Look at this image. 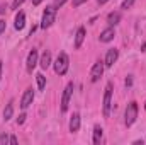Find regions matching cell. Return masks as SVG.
Listing matches in <instances>:
<instances>
[{"mask_svg":"<svg viewBox=\"0 0 146 145\" xmlns=\"http://www.w3.org/2000/svg\"><path fill=\"white\" fill-rule=\"evenodd\" d=\"M145 109H146V104H145Z\"/></svg>","mask_w":146,"mask_h":145,"instance_id":"1f68e13d","label":"cell"},{"mask_svg":"<svg viewBox=\"0 0 146 145\" xmlns=\"http://www.w3.org/2000/svg\"><path fill=\"white\" fill-rule=\"evenodd\" d=\"M37 60H39L37 50H33V51L27 55V62H26V68H27V72H29V73H33V70L36 68V65L39 63Z\"/></svg>","mask_w":146,"mask_h":145,"instance_id":"52a82bcc","label":"cell"},{"mask_svg":"<svg viewBox=\"0 0 146 145\" xmlns=\"http://www.w3.org/2000/svg\"><path fill=\"white\" fill-rule=\"evenodd\" d=\"M53 65H54V72L58 73V75H65V73L68 72V68H70V58H68V55L66 53H60Z\"/></svg>","mask_w":146,"mask_h":145,"instance_id":"6da1fadb","label":"cell"},{"mask_svg":"<svg viewBox=\"0 0 146 145\" xmlns=\"http://www.w3.org/2000/svg\"><path fill=\"white\" fill-rule=\"evenodd\" d=\"M12 114H14V104H12V103H9V104H7V108H5V111H3V119H5V121H9V119L12 118Z\"/></svg>","mask_w":146,"mask_h":145,"instance_id":"ac0fdd59","label":"cell"},{"mask_svg":"<svg viewBox=\"0 0 146 145\" xmlns=\"http://www.w3.org/2000/svg\"><path fill=\"white\" fill-rule=\"evenodd\" d=\"M36 80H37V89L44 91V87H46V77L42 73H36Z\"/></svg>","mask_w":146,"mask_h":145,"instance_id":"e0dca14e","label":"cell"},{"mask_svg":"<svg viewBox=\"0 0 146 145\" xmlns=\"http://www.w3.org/2000/svg\"><path fill=\"white\" fill-rule=\"evenodd\" d=\"M0 79H2V62H0Z\"/></svg>","mask_w":146,"mask_h":145,"instance_id":"4dcf8cb0","label":"cell"},{"mask_svg":"<svg viewBox=\"0 0 146 145\" xmlns=\"http://www.w3.org/2000/svg\"><path fill=\"white\" fill-rule=\"evenodd\" d=\"M97 2H99V3H100V5H104V3H107V2H109V0H97Z\"/></svg>","mask_w":146,"mask_h":145,"instance_id":"f1b7e54d","label":"cell"},{"mask_svg":"<svg viewBox=\"0 0 146 145\" xmlns=\"http://www.w3.org/2000/svg\"><path fill=\"white\" fill-rule=\"evenodd\" d=\"M24 119H26V114L22 113V114H21V116L17 118V123H19V125H22V123H24Z\"/></svg>","mask_w":146,"mask_h":145,"instance_id":"7402d4cb","label":"cell"},{"mask_svg":"<svg viewBox=\"0 0 146 145\" xmlns=\"http://www.w3.org/2000/svg\"><path fill=\"white\" fill-rule=\"evenodd\" d=\"M134 2H136V0H122V3H121V9L127 10V9H131V7L134 5Z\"/></svg>","mask_w":146,"mask_h":145,"instance_id":"d6986e66","label":"cell"},{"mask_svg":"<svg viewBox=\"0 0 146 145\" xmlns=\"http://www.w3.org/2000/svg\"><path fill=\"white\" fill-rule=\"evenodd\" d=\"M41 2H42V0H33V3H34V5H39Z\"/></svg>","mask_w":146,"mask_h":145,"instance_id":"f546056e","label":"cell"},{"mask_svg":"<svg viewBox=\"0 0 146 145\" xmlns=\"http://www.w3.org/2000/svg\"><path fill=\"white\" fill-rule=\"evenodd\" d=\"M115 36V31H114V28H107V29H104L102 33H100V41L102 43H109L112 41Z\"/></svg>","mask_w":146,"mask_h":145,"instance_id":"30bf717a","label":"cell"},{"mask_svg":"<svg viewBox=\"0 0 146 145\" xmlns=\"http://www.w3.org/2000/svg\"><path fill=\"white\" fill-rule=\"evenodd\" d=\"M54 19H56V7H53V5L46 7V10L42 12L41 28H42V29H48V28H51V26H53V22H54Z\"/></svg>","mask_w":146,"mask_h":145,"instance_id":"7a4b0ae2","label":"cell"},{"mask_svg":"<svg viewBox=\"0 0 146 145\" xmlns=\"http://www.w3.org/2000/svg\"><path fill=\"white\" fill-rule=\"evenodd\" d=\"M15 29L17 31H21V29H24V26H26V14L24 12H19L17 15H15Z\"/></svg>","mask_w":146,"mask_h":145,"instance_id":"4fadbf2b","label":"cell"},{"mask_svg":"<svg viewBox=\"0 0 146 145\" xmlns=\"http://www.w3.org/2000/svg\"><path fill=\"white\" fill-rule=\"evenodd\" d=\"M39 65H41V68H44V70H46V68L51 65V53H49V51H44V53L41 55Z\"/></svg>","mask_w":146,"mask_h":145,"instance_id":"5bb4252c","label":"cell"},{"mask_svg":"<svg viewBox=\"0 0 146 145\" xmlns=\"http://www.w3.org/2000/svg\"><path fill=\"white\" fill-rule=\"evenodd\" d=\"M119 21H121V14L119 12H110L109 15H107V22H109L110 26L119 24Z\"/></svg>","mask_w":146,"mask_h":145,"instance_id":"2e32d148","label":"cell"},{"mask_svg":"<svg viewBox=\"0 0 146 145\" xmlns=\"http://www.w3.org/2000/svg\"><path fill=\"white\" fill-rule=\"evenodd\" d=\"M83 39H85V28H78L76 29V34H75V48L76 50H80Z\"/></svg>","mask_w":146,"mask_h":145,"instance_id":"7c38bea8","label":"cell"},{"mask_svg":"<svg viewBox=\"0 0 146 145\" xmlns=\"http://www.w3.org/2000/svg\"><path fill=\"white\" fill-rule=\"evenodd\" d=\"M22 3H24V0H14V2H12V9H14V10H17Z\"/></svg>","mask_w":146,"mask_h":145,"instance_id":"ffe728a7","label":"cell"},{"mask_svg":"<svg viewBox=\"0 0 146 145\" xmlns=\"http://www.w3.org/2000/svg\"><path fill=\"white\" fill-rule=\"evenodd\" d=\"M3 31H5V21H2V19H0V34H2Z\"/></svg>","mask_w":146,"mask_h":145,"instance_id":"cb8c5ba5","label":"cell"},{"mask_svg":"<svg viewBox=\"0 0 146 145\" xmlns=\"http://www.w3.org/2000/svg\"><path fill=\"white\" fill-rule=\"evenodd\" d=\"M110 97H112V84H107L106 85V94H104V116L106 118H109L110 114Z\"/></svg>","mask_w":146,"mask_h":145,"instance_id":"5b68a950","label":"cell"},{"mask_svg":"<svg viewBox=\"0 0 146 145\" xmlns=\"http://www.w3.org/2000/svg\"><path fill=\"white\" fill-rule=\"evenodd\" d=\"M3 144H9V137H7V133H2L0 135V145Z\"/></svg>","mask_w":146,"mask_h":145,"instance_id":"44dd1931","label":"cell"},{"mask_svg":"<svg viewBox=\"0 0 146 145\" xmlns=\"http://www.w3.org/2000/svg\"><path fill=\"white\" fill-rule=\"evenodd\" d=\"M72 94H73V82H70V84L65 87V91H63V97H61V111H63V113L68 109V104H70V97H72Z\"/></svg>","mask_w":146,"mask_h":145,"instance_id":"8992f818","label":"cell"},{"mask_svg":"<svg viewBox=\"0 0 146 145\" xmlns=\"http://www.w3.org/2000/svg\"><path fill=\"white\" fill-rule=\"evenodd\" d=\"M117 56H119V51H117L115 48H110L109 51H107V55H106L104 65H106V67H112V65L117 62Z\"/></svg>","mask_w":146,"mask_h":145,"instance_id":"9c48e42d","label":"cell"},{"mask_svg":"<svg viewBox=\"0 0 146 145\" xmlns=\"http://www.w3.org/2000/svg\"><path fill=\"white\" fill-rule=\"evenodd\" d=\"M9 144H17V138H15V137H9Z\"/></svg>","mask_w":146,"mask_h":145,"instance_id":"484cf974","label":"cell"},{"mask_svg":"<svg viewBox=\"0 0 146 145\" xmlns=\"http://www.w3.org/2000/svg\"><path fill=\"white\" fill-rule=\"evenodd\" d=\"M5 9H7V7H5V5L2 3V5H0V14H3V12H5Z\"/></svg>","mask_w":146,"mask_h":145,"instance_id":"83f0119b","label":"cell"},{"mask_svg":"<svg viewBox=\"0 0 146 145\" xmlns=\"http://www.w3.org/2000/svg\"><path fill=\"white\" fill-rule=\"evenodd\" d=\"M138 118V103L136 101H131L126 108V113H124V123L126 126H131Z\"/></svg>","mask_w":146,"mask_h":145,"instance_id":"3957f363","label":"cell"},{"mask_svg":"<svg viewBox=\"0 0 146 145\" xmlns=\"http://www.w3.org/2000/svg\"><path fill=\"white\" fill-rule=\"evenodd\" d=\"M85 0H73V7H80Z\"/></svg>","mask_w":146,"mask_h":145,"instance_id":"d4e9b609","label":"cell"},{"mask_svg":"<svg viewBox=\"0 0 146 145\" xmlns=\"http://www.w3.org/2000/svg\"><path fill=\"white\" fill-rule=\"evenodd\" d=\"M131 84H133V79H131V77H127V79H126V85H131Z\"/></svg>","mask_w":146,"mask_h":145,"instance_id":"4316f807","label":"cell"},{"mask_svg":"<svg viewBox=\"0 0 146 145\" xmlns=\"http://www.w3.org/2000/svg\"><path fill=\"white\" fill-rule=\"evenodd\" d=\"M104 68H106V65L102 62H95L94 67H92V70H90V80L92 82H99L100 77H102V73H104Z\"/></svg>","mask_w":146,"mask_h":145,"instance_id":"277c9868","label":"cell"},{"mask_svg":"<svg viewBox=\"0 0 146 145\" xmlns=\"http://www.w3.org/2000/svg\"><path fill=\"white\" fill-rule=\"evenodd\" d=\"M33 101H34V91H33V87H29V89H26V92H24V96L21 99V108L27 109L33 104Z\"/></svg>","mask_w":146,"mask_h":145,"instance_id":"ba28073f","label":"cell"},{"mask_svg":"<svg viewBox=\"0 0 146 145\" xmlns=\"http://www.w3.org/2000/svg\"><path fill=\"white\" fill-rule=\"evenodd\" d=\"M66 0H54V7H61Z\"/></svg>","mask_w":146,"mask_h":145,"instance_id":"603a6c76","label":"cell"},{"mask_svg":"<svg viewBox=\"0 0 146 145\" xmlns=\"http://www.w3.org/2000/svg\"><path fill=\"white\" fill-rule=\"evenodd\" d=\"M80 130V114L78 113H73V116L70 118V132L76 133Z\"/></svg>","mask_w":146,"mask_h":145,"instance_id":"8fae6325","label":"cell"},{"mask_svg":"<svg viewBox=\"0 0 146 145\" xmlns=\"http://www.w3.org/2000/svg\"><path fill=\"white\" fill-rule=\"evenodd\" d=\"M102 132H104V130H102V126H99V125L94 128V144H95V145L100 144V140H102V135H104Z\"/></svg>","mask_w":146,"mask_h":145,"instance_id":"9a60e30c","label":"cell"}]
</instances>
